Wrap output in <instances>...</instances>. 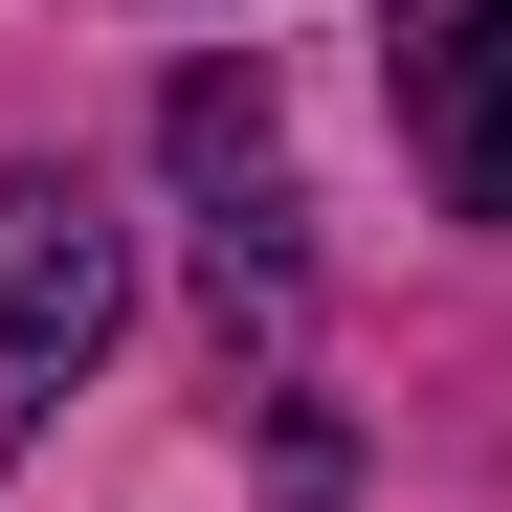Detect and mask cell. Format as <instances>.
Listing matches in <instances>:
<instances>
[{
	"instance_id": "1",
	"label": "cell",
	"mask_w": 512,
	"mask_h": 512,
	"mask_svg": "<svg viewBox=\"0 0 512 512\" xmlns=\"http://www.w3.org/2000/svg\"><path fill=\"white\" fill-rule=\"evenodd\" d=\"M112 312H134V223L23 156V179H0V468H23V423L112 357Z\"/></svg>"
},
{
	"instance_id": "2",
	"label": "cell",
	"mask_w": 512,
	"mask_h": 512,
	"mask_svg": "<svg viewBox=\"0 0 512 512\" xmlns=\"http://www.w3.org/2000/svg\"><path fill=\"white\" fill-rule=\"evenodd\" d=\"M379 90L446 179V223H512V0H379Z\"/></svg>"
},
{
	"instance_id": "3",
	"label": "cell",
	"mask_w": 512,
	"mask_h": 512,
	"mask_svg": "<svg viewBox=\"0 0 512 512\" xmlns=\"http://www.w3.org/2000/svg\"><path fill=\"white\" fill-rule=\"evenodd\" d=\"M179 179L223 201V245L268 223V179H290V112H268V67H201V90H179Z\"/></svg>"
}]
</instances>
